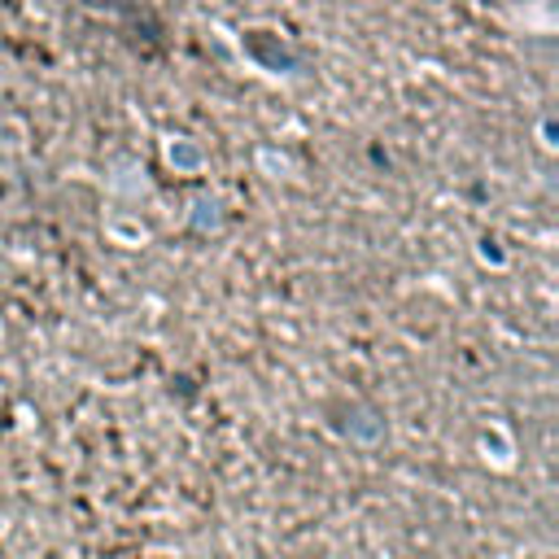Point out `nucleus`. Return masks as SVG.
I'll list each match as a JSON object with an SVG mask.
<instances>
[{
  "instance_id": "2",
  "label": "nucleus",
  "mask_w": 559,
  "mask_h": 559,
  "mask_svg": "<svg viewBox=\"0 0 559 559\" xmlns=\"http://www.w3.org/2000/svg\"><path fill=\"white\" fill-rule=\"evenodd\" d=\"M109 192H122V197H144L148 192V175L140 162H114L109 170Z\"/></svg>"
},
{
  "instance_id": "3",
  "label": "nucleus",
  "mask_w": 559,
  "mask_h": 559,
  "mask_svg": "<svg viewBox=\"0 0 559 559\" xmlns=\"http://www.w3.org/2000/svg\"><path fill=\"white\" fill-rule=\"evenodd\" d=\"M192 227L197 231H218L223 227V210H218L214 197H197L192 201Z\"/></svg>"
},
{
  "instance_id": "1",
  "label": "nucleus",
  "mask_w": 559,
  "mask_h": 559,
  "mask_svg": "<svg viewBox=\"0 0 559 559\" xmlns=\"http://www.w3.org/2000/svg\"><path fill=\"white\" fill-rule=\"evenodd\" d=\"M162 153H166V162H170L179 175H197V170L205 166V148H201L192 135H166V140H162Z\"/></svg>"
}]
</instances>
